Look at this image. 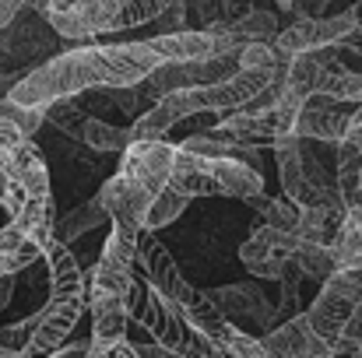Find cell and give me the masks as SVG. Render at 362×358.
<instances>
[{
  "label": "cell",
  "instance_id": "6da1fadb",
  "mask_svg": "<svg viewBox=\"0 0 362 358\" xmlns=\"http://www.w3.org/2000/svg\"><path fill=\"white\" fill-rule=\"evenodd\" d=\"M162 64L165 60L148 46V39L117 42V46H74V49H64V53L49 56L46 64L32 67L11 88L7 99L32 106V109H46V106H53L60 99H74L81 92L113 88V85H141Z\"/></svg>",
  "mask_w": 362,
  "mask_h": 358
},
{
  "label": "cell",
  "instance_id": "7402d4cb",
  "mask_svg": "<svg viewBox=\"0 0 362 358\" xmlns=\"http://www.w3.org/2000/svg\"><path fill=\"white\" fill-rule=\"evenodd\" d=\"M106 222H110V215H106V208L99 204V197H95V201H85L81 208H74L71 215H64V218H60V225H57V239L71 246L78 236H85V232H92V229L106 225Z\"/></svg>",
  "mask_w": 362,
  "mask_h": 358
},
{
  "label": "cell",
  "instance_id": "1f68e13d",
  "mask_svg": "<svg viewBox=\"0 0 362 358\" xmlns=\"http://www.w3.org/2000/svg\"><path fill=\"white\" fill-rule=\"evenodd\" d=\"M88 341H74V345H64L60 352H53L49 358H88Z\"/></svg>",
  "mask_w": 362,
  "mask_h": 358
},
{
  "label": "cell",
  "instance_id": "52a82bcc",
  "mask_svg": "<svg viewBox=\"0 0 362 358\" xmlns=\"http://www.w3.org/2000/svg\"><path fill=\"white\" fill-rule=\"evenodd\" d=\"M208 299L222 309L226 320H233L240 330L250 334V327L257 330H274L271 323L278 320V309L264 299V292L253 285V281H240V285H222V288H211Z\"/></svg>",
  "mask_w": 362,
  "mask_h": 358
},
{
  "label": "cell",
  "instance_id": "f546056e",
  "mask_svg": "<svg viewBox=\"0 0 362 358\" xmlns=\"http://www.w3.org/2000/svg\"><path fill=\"white\" fill-rule=\"evenodd\" d=\"M25 141H28V137H25L11 119L0 117V155H11V151H14V148H21Z\"/></svg>",
  "mask_w": 362,
  "mask_h": 358
},
{
  "label": "cell",
  "instance_id": "ac0fdd59",
  "mask_svg": "<svg viewBox=\"0 0 362 358\" xmlns=\"http://www.w3.org/2000/svg\"><path fill=\"white\" fill-rule=\"evenodd\" d=\"M42 256V249L25 236L21 229H14L11 222L0 229V278L4 274H18L25 267H32Z\"/></svg>",
  "mask_w": 362,
  "mask_h": 358
},
{
  "label": "cell",
  "instance_id": "f35d334b",
  "mask_svg": "<svg viewBox=\"0 0 362 358\" xmlns=\"http://www.w3.org/2000/svg\"><path fill=\"white\" fill-rule=\"evenodd\" d=\"M88 358H110V355H88Z\"/></svg>",
  "mask_w": 362,
  "mask_h": 358
},
{
  "label": "cell",
  "instance_id": "5b68a950",
  "mask_svg": "<svg viewBox=\"0 0 362 358\" xmlns=\"http://www.w3.org/2000/svg\"><path fill=\"white\" fill-rule=\"evenodd\" d=\"M123 0H71L67 7L53 11L46 21L60 39L71 42H88L106 32H120Z\"/></svg>",
  "mask_w": 362,
  "mask_h": 358
},
{
  "label": "cell",
  "instance_id": "d4e9b609",
  "mask_svg": "<svg viewBox=\"0 0 362 358\" xmlns=\"http://www.w3.org/2000/svg\"><path fill=\"white\" fill-rule=\"evenodd\" d=\"M85 119H88V113H85L74 99H60V102L46 106V123H53L57 130H64V133H71V137H78V141H81Z\"/></svg>",
  "mask_w": 362,
  "mask_h": 358
},
{
  "label": "cell",
  "instance_id": "7c38bea8",
  "mask_svg": "<svg viewBox=\"0 0 362 358\" xmlns=\"http://www.w3.org/2000/svg\"><path fill=\"white\" fill-rule=\"evenodd\" d=\"M260 341H264V348H267L271 358H327L334 352L324 338H317V330L310 327L306 313H296L281 327L267 330Z\"/></svg>",
  "mask_w": 362,
  "mask_h": 358
},
{
  "label": "cell",
  "instance_id": "e0dca14e",
  "mask_svg": "<svg viewBox=\"0 0 362 358\" xmlns=\"http://www.w3.org/2000/svg\"><path fill=\"white\" fill-rule=\"evenodd\" d=\"M320 81H324V64L317 60V53H299V56L288 60V78H285L281 99L303 106L306 99H313L320 92Z\"/></svg>",
  "mask_w": 362,
  "mask_h": 358
},
{
  "label": "cell",
  "instance_id": "ffe728a7",
  "mask_svg": "<svg viewBox=\"0 0 362 358\" xmlns=\"http://www.w3.org/2000/svg\"><path fill=\"white\" fill-rule=\"evenodd\" d=\"M190 193H183L180 186H165L162 193H155L151 197V204H148V211H144V232H158V229H165V225H173L187 208H190Z\"/></svg>",
  "mask_w": 362,
  "mask_h": 358
},
{
  "label": "cell",
  "instance_id": "8fae6325",
  "mask_svg": "<svg viewBox=\"0 0 362 358\" xmlns=\"http://www.w3.org/2000/svg\"><path fill=\"white\" fill-rule=\"evenodd\" d=\"M349 126H352V113H341V109H338V99L317 92L313 99L303 102L292 133L303 137V141H327V144H338V141H345Z\"/></svg>",
  "mask_w": 362,
  "mask_h": 358
},
{
  "label": "cell",
  "instance_id": "cb8c5ba5",
  "mask_svg": "<svg viewBox=\"0 0 362 358\" xmlns=\"http://www.w3.org/2000/svg\"><path fill=\"white\" fill-rule=\"evenodd\" d=\"M173 113L162 106V102H155L151 109H144L141 117L130 123V141H162L169 130H173Z\"/></svg>",
  "mask_w": 362,
  "mask_h": 358
},
{
  "label": "cell",
  "instance_id": "277c9868",
  "mask_svg": "<svg viewBox=\"0 0 362 358\" xmlns=\"http://www.w3.org/2000/svg\"><path fill=\"white\" fill-rule=\"evenodd\" d=\"M144 232H130V229H117L106 239L99 263L85 274L88 278V292H106V295H120L127 299L130 285H134V263H137V242Z\"/></svg>",
  "mask_w": 362,
  "mask_h": 358
},
{
  "label": "cell",
  "instance_id": "83f0119b",
  "mask_svg": "<svg viewBox=\"0 0 362 358\" xmlns=\"http://www.w3.org/2000/svg\"><path fill=\"white\" fill-rule=\"evenodd\" d=\"M299 211H303V208L292 204L288 197H274V201H267V208L260 211V215H264L260 225H271V229H278V232H296Z\"/></svg>",
  "mask_w": 362,
  "mask_h": 358
},
{
  "label": "cell",
  "instance_id": "d6986e66",
  "mask_svg": "<svg viewBox=\"0 0 362 358\" xmlns=\"http://www.w3.org/2000/svg\"><path fill=\"white\" fill-rule=\"evenodd\" d=\"M345 222V211L338 208H327V204H317V208H303L299 211V225H296V236L303 242H324L331 246L338 229Z\"/></svg>",
  "mask_w": 362,
  "mask_h": 358
},
{
  "label": "cell",
  "instance_id": "9a60e30c",
  "mask_svg": "<svg viewBox=\"0 0 362 358\" xmlns=\"http://www.w3.org/2000/svg\"><path fill=\"white\" fill-rule=\"evenodd\" d=\"M4 169L25 186L28 197H49V169H46V162H42V155L32 141H25L21 148L4 155Z\"/></svg>",
  "mask_w": 362,
  "mask_h": 358
},
{
  "label": "cell",
  "instance_id": "4fadbf2b",
  "mask_svg": "<svg viewBox=\"0 0 362 358\" xmlns=\"http://www.w3.org/2000/svg\"><path fill=\"white\" fill-rule=\"evenodd\" d=\"M274 236H278V229L257 225L253 236L240 246V260L246 263V270H250L253 278H260V281H281V278L288 274V267H292V260L278 249Z\"/></svg>",
  "mask_w": 362,
  "mask_h": 358
},
{
  "label": "cell",
  "instance_id": "f1b7e54d",
  "mask_svg": "<svg viewBox=\"0 0 362 358\" xmlns=\"http://www.w3.org/2000/svg\"><path fill=\"white\" fill-rule=\"evenodd\" d=\"M0 117L11 119L25 137H32L42 123H46V109H32V106H21V102H11V99H4L0 102Z\"/></svg>",
  "mask_w": 362,
  "mask_h": 358
},
{
  "label": "cell",
  "instance_id": "3957f363",
  "mask_svg": "<svg viewBox=\"0 0 362 358\" xmlns=\"http://www.w3.org/2000/svg\"><path fill=\"white\" fill-rule=\"evenodd\" d=\"M362 302V270H349V267H338L317 292L313 306L306 309V320L310 327L317 330V338H324L331 348L341 341L349 320L356 316Z\"/></svg>",
  "mask_w": 362,
  "mask_h": 358
},
{
  "label": "cell",
  "instance_id": "4316f807",
  "mask_svg": "<svg viewBox=\"0 0 362 358\" xmlns=\"http://www.w3.org/2000/svg\"><path fill=\"white\" fill-rule=\"evenodd\" d=\"M35 327H39V313L28 316V320H18V323L4 327V330H0V352H4V355H25L28 345H32Z\"/></svg>",
  "mask_w": 362,
  "mask_h": 358
},
{
  "label": "cell",
  "instance_id": "8992f818",
  "mask_svg": "<svg viewBox=\"0 0 362 358\" xmlns=\"http://www.w3.org/2000/svg\"><path fill=\"white\" fill-rule=\"evenodd\" d=\"M359 32L352 11H341L334 18H299L288 28H281V35L274 39V49L285 56H299V53H313L324 46H341Z\"/></svg>",
  "mask_w": 362,
  "mask_h": 358
},
{
  "label": "cell",
  "instance_id": "d6a6232c",
  "mask_svg": "<svg viewBox=\"0 0 362 358\" xmlns=\"http://www.w3.org/2000/svg\"><path fill=\"white\" fill-rule=\"evenodd\" d=\"M324 4L327 0H296V11H299V18H320Z\"/></svg>",
  "mask_w": 362,
  "mask_h": 358
},
{
  "label": "cell",
  "instance_id": "e575fe53",
  "mask_svg": "<svg viewBox=\"0 0 362 358\" xmlns=\"http://www.w3.org/2000/svg\"><path fill=\"white\" fill-rule=\"evenodd\" d=\"M274 4H278L281 11H296V0H274Z\"/></svg>",
  "mask_w": 362,
  "mask_h": 358
},
{
  "label": "cell",
  "instance_id": "44dd1931",
  "mask_svg": "<svg viewBox=\"0 0 362 358\" xmlns=\"http://www.w3.org/2000/svg\"><path fill=\"white\" fill-rule=\"evenodd\" d=\"M292 267L303 274V278H313V281H327L334 270H338V260H334V249L331 246H324V242H303L299 239V246H296V253H292Z\"/></svg>",
  "mask_w": 362,
  "mask_h": 358
},
{
  "label": "cell",
  "instance_id": "30bf717a",
  "mask_svg": "<svg viewBox=\"0 0 362 358\" xmlns=\"http://www.w3.org/2000/svg\"><path fill=\"white\" fill-rule=\"evenodd\" d=\"M99 204L106 208V215H110V222H113L117 229L144 232V211H148V204H151V193H148L137 179L117 172L113 179L103 183Z\"/></svg>",
  "mask_w": 362,
  "mask_h": 358
},
{
  "label": "cell",
  "instance_id": "603a6c76",
  "mask_svg": "<svg viewBox=\"0 0 362 358\" xmlns=\"http://www.w3.org/2000/svg\"><path fill=\"white\" fill-rule=\"evenodd\" d=\"M81 141L92 148V151H103V155H113V151H127L130 144V126H117V123H106L99 117L85 119V130H81Z\"/></svg>",
  "mask_w": 362,
  "mask_h": 358
},
{
  "label": "cell",
  "instance_id": "4dcf8cb0",
  "mask_svg": "<svg viewBox=\"0 0 362 358\" xmlns=\"http://www.w3.org/2000/svg\"><path fill=\"white\" fill-rule=\"evenodd\" d=\"M134 348H137V358H187L165 345H158V341H134Z\"/></svg>",
  "mask_w": 362,
  "mask_h": 358
},
{
  "label": "cell",
  "instance_id": "484cf974",
  "mask_svg": "<svg viewBox=\"0 0 362 358\" xmlns=\"http://www.w3.org/2000/svg\"><path fill=\"white\" fill-rule=\"evenodd\" d=\"M331 249H334L338 267L362 270V232L359 229H352V225L341 222V229H338V236H334V242H331Z\"/></svg>",
  "mask_w": 362,
  "mask_h": 358
},
{
  "label": "cell",
  "instance_id": "9c48e42d",
  "mask_svg": "<svg viewBox=\"0 0 362 358\" xmlns=\"http://www.w3.org/2000/svg\"><path fill=\"white\" fill-rule=\"evenodd\" d=\"M137 263H141L144 278L151 281V288H155L162 299L176 302L180 309L194 299L190 281L180 274V267H176L173 253H169L162 242H155V239H141V242H137Z\"/></svg>",
  "mask_w": 362,
  "mask_h": 358
},
{
  "label": "cell",
  "instance_id": "74e56055",
  "mask_svg": "<svg viewBox=\"0 0 362 358\" xmlns=\"http://www.w3.org/2000/svg\"><path fill=\"white\" fill-rule=\"evenodd\" d=\"M352 358H362V348H359V352H356V355H352Z\"/></svg>",
  "mask_w": 362,
  "mask_h": 358
},
{
  "label": "cell",
  "instance_id": "8d00e7d4",
  "mask_svg": "<svg viewBox=\"0 0 362 358\" xmlns=\"http://www.w3.org/2000/svg\"><path fill=\"white\" fill-rule=\"evenodd\" d=\"M67 4H71V0H60V7H67ZM60 7H57V11H60Z\"/></svg>",
  "mask_w": 362,
  "mask_h": 358
},
{
  "label": "cell",
  "instance_id": "ba28073f",
  "mask_svg": "<svg viewBox=\"0 0 362 358\" xmlns=\"http://www.w3.org/2000/svg\"><path fill=\"white\" fill-rule=\"evenodd\" d=\"M173 162H176V148L165 141H130L123 151L120 172L137 179L151 197L162 193L173 179Z\"/></svg>",
  "mask_w": 362,
  "mask_h": 358
},
{
  "label": "cell",
  "instance_id": "d590c367",
  "mask_svg": "<svg viewBox=\"0 0 362 358\" xmlns=\"http://www.w3.org/2000/svg\"><path fill=\"white\" fill-rule=\"evenodd\" d=\"M356 320H362V302H359V309H356Z\"/></svg>",
  "mask_w": 362,
  "mask_h": 358
},
{
  "label": "cell",
  "instance_id": "2e32d148",
  "mask_svg": "<svg viewBox=\"0 0 362 358\" xmlns=\"http://www.w3.org/2000/svg\"><path fill=\"white\" fill-rule=\"evenodd\" d=\"M173 186H180L190 197H218V183L211 176V158H201L194 151L176 148V162H173Z\"/></svg>",
  "mask_w": 362,
  "mask_h": 358
},
{
  "label": "cell",
  "instance_id": "5bb4252c",
  "mask_svg": "<svg viewBox=\"0 0 362 358\" xmlns=\"http://www.w3.org/2000/svg\"><path fill=\"white\" fill-rule=\"evenodd\" d=\"M211 176L218 183V197H240L253 201L264 193V176L257 165L240 162V158H215L211 162Z\"/></svg>",
  "mask_w": 362,
  "mask_h": 358
},
{
  "label": "cell",
  "instance_id": "7a4b0ae2",
  "mask_svg": "<svg viewBox=\"0 0 362 358\" xmlns=\"http://www.w3.org/2000/svg\"><path fill=\"white\" fill-rule=\"evenodd\" d=\"M42 256L49 267V302L39 309V327L21 358H49L53 352H60L88 302V278H85L78 256L71 253V246L53 239Z\"/></svg>",
  "mask_w": 362,
  "mask_h": 358
},
{
  "label": "cell",
  "instance_id": "836d02e7",
  "mask_svg": "<svg viewBox=\"0 0 362 358\" xmlns=\"http://www.w3.org/2000/svg\"><path fill=\"white\" fill-rule=\"evenodd\" d=\"M352 18H356V25H359V32H362V0H356V7H352Z\"/></svg>",
  "mask_w": 362,
  "mask_h": 358
}]
</instances>
